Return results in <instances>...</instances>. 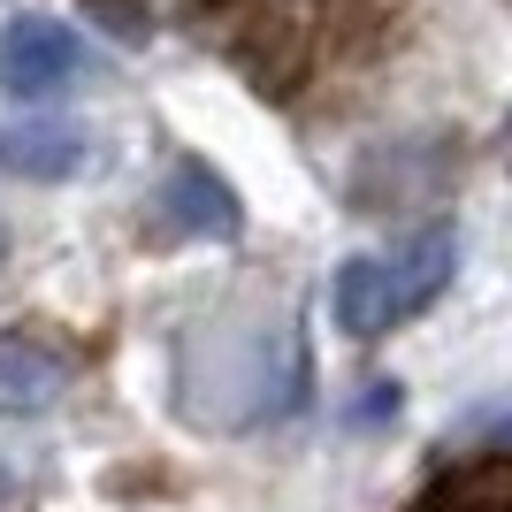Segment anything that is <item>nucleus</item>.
Listing matches in <instances>:
<instances>
[{
	"mask_svg": "<svg viewBox=\"0 0 512 512\" xmlns=\"http://www.w3.org/2000/svg\"><path fill=\"white\" fill-rule=\"evenodd\" d=\"M115 31H153V23H199L260 92H291L314 62V23L321 0H85Z\"/></svg>",
	"mask_w": 512,
	"mask_h": 512,
	"instance_id": "nucleus-1",
	"label": "nucleus"
},
{
	"mask_svg": "<svg viewBox=\"0 0 512 512\" xmlns=\"http://www.w3.org/2000/svg\"><path fill=\"white\" fill-rule=\"evenodd\" d=\"M77 69H85V46H77L69 23H54V16L0 23V92H16V100H54V92L77 85Z\"/></svg>",
	"mask_w": 512,
	"mask_h": 512,
	"instance_id": "nucleus-2",
	"label": "nucleus"
},
{
	"mask_svg": "<svg viewBox=\"0 0 512 512\" xmlns=\"http://www.w3.org/2000/svg\"><path fill=\"white\" fill-rule=\"evenodd\" d=\"M383 260V291H390V321H413L436 306V291L451 283L459 268V230H413L406 245H390Z\"/></svg>",
	"mask_w": 512,
	"mask_h": 512,
	"instance_id": "nucleus-3",
	"label": "nucleus"
},
{
	"mask_svg": "<svg viewBox=\"0 0 512 512\" xmlns=\"http://www.w3.org/2000/svg\"><path fill=\"white\" fill-rule=\"evenodd\" d=\"M77 169H85V130L62 123V115H23V123L0 130V176H16V184H62Z\"/></svg>",
	"mask_w": 512,
	"mask_h": 512,
	"instance_id": "nucleus-4",
	"label": "nucleus"
},
{
	"mask_svg": "<svg viewBox=\"0 0 512 512\" xmlns=\"http://www.w3.org/2000/svg\"><path fill=\"white\" fill-rule=\"evenodd\" d=\"M169 207H176V222H184L192 237H237V230H245L237 192L207 169V161H176V169H169Z\"/></svg>",
	"mask_w": 512,
	"mask_h": 512,
	"instance_id": "nucleus-5",
	"label": "nucleus"
},
{
	"mask_svg": "<svg viewBox=\"0 0 512 512\" xmlns=\"http://www.w3.org/2000/svg\"><path fill=\"white\" fill-rule=\"evenodd\" d=\"M69 367L31 337H0V413H46L62 398Z\"/></svg>",
	"mask_w": 512,
	"mask_h": 512,
	"instance_id": "nucleus-6",
	"label": "nucleus"
},
{
	"mask_svg": "<svg viewBox=\"0 0 512 512\" xmlns=\"http://www.w3.org/2000/svg\"><path fill=\"white\" fill-rule=\"evenodd\" d=\"M329 306H337V329H344V337H360V344H375V337L398 329V321H390V291H383V260H375V253H360V260H344V268H337Z\"/></svg>",
	"mask_w": 512,
	"mask_h": 512,
	"instance_id": "nucleus-7",
	"label": "nucleus"
},
{
	"mask_svg": "<svg viewBox=\"0 0 512 512\" xmlns=\"http://www.w3.org/2000/svg\"><path fill=\"white\" fill-rule=\"evenodd\" d=\"M0 268H8V230H0Z\"/></svg>",
	"mask_w": 512,
	"mask_h": 512,
	"instance_id": "nucleus-8",
	"label": "nucleus"
},
{
	"mask_svg": "<svg viewBox=\"0 0 512 512\" xmlns=\"http://www.w3.org/2000/svg\"><path fill=\"white\" fill-rule=\"evenodd\" d=\"M0 512H8V482H0Z\"/></svg>",
	"mask_w": 512,
	"mask_h": 512,
	"instance_id": "nucleus-9",
	"label": "nucleus"
}]
</instances>
